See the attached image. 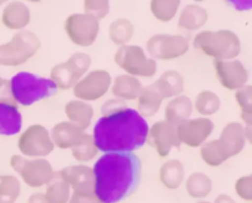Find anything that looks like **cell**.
Instances as JSON below:
<instances>
[{"label":"cell","mask_w":252,"mask_h":203,"mask_svg":"<svg viewBox=\"0 0 252 203\" xmlns=\"http://www.w3.org/2000/svg\"><path fill=\"white\" fill-rule=\"evenodd\" d=\"M94 192L101 203H120L137 191L142 162L134 153H107L95 163Z\"/></svg>","instance_id":"obj_1"},{"label":"cell","mask_w":252,"mask_h":203,"mask_svg":"<svg viewBox=\"0 0 252 203\" xmlns=\"http://www.w3.org/2000/svg\"><path fill=\"white\" fill-rule=\"evenodd\" d=\"M149 126L134 108H125L98 118L93 139L98 152L134 153L147 142Z\"/></svg>","instance_id":"obj_2"},{"label":"cell","mask_w":252,"mask_h":203,"mask_svg":"<svg viewBox=\"0 0 252 203\" xmlns=\"http://www.w3.org/2000/svg\"><path fill=\"white\" fill-rule=\"evenodd\" d=\"M193 46L216 61H231L241 52L238 34L229 30L199 32L194 37Z\"/></svg>","instance_id":"obj_3"},{"label":"cell","mask_w":252,"mask_h":203,"mask_svg":"<svg viewBox=\"0 0 252 203\" xmlns=\"http://www.w3.org/2000/svg\"><path fill=\"white\" fill-rule=\"evenodd\" d=\"M12 95L16 103L31 106L38 101L52 98L57 93V86L51 79L36 74L20 71L10 80Z\"/></svg>","instance_id":"obj_4"},{"label":"cell","mask_w":252,"mask_h":203,"mask_svg":"<svg viewBox=\"0 0 252 203\" xmlns=\"http://www.w3.org/2000/svg\"><path fill=\"white\" fill-rule=\"evenodd\" d=\"M41 48L38 36L31 31H20L7 43L0 44V64L17 67L26 63Z\"/></svg>","instance_id":"obj_5"},{"label":"cell","mask_w":252,"mask_h":203,"mask_svg":"<svg viewBox=\"0 0 252 203\" xmlns=\"http://www.w3.org/2000/svg\"><path fill=\"white\" fill-rule=\"evenodd\" d=\"M115 62L121 69L132 76L152 78L157 74V61L149 58L139 46H122L115 53Z\"/></svg>","instance_id":"obj_6"},{"label":"cell","mask_w":252,"mask_h":203,"mask_svg":"<svg viewBox=\"0 0 252 203\" xmlns=\"http://www.w3.org/2000/svg\"><path fill=\"white\" fill-rule=\"evenodd\" d=\"M10 165L26 182V185L33 189L47 185L54 175L51 163L42 158L26 159L21 155H12Z\"/></svg>","instance_id":"obj_7"},{"label":"cell","mask_w":252,"mask_h":203,"mask_svg":"<svg viewBox=\"0 0 252 203\" xmlns=\"http://www.w3.org/2000/svg\"><path fill=\"white\" fill-rule=\"evenodd\" d=\"M91 66L89 54L76 52L66 62L57 64L51 70V80L56 84L57 89L69 90L83 78Z\"/></svg>","instance_id":"obj_8"},{"label":"cell","mask_w":252,"mask_h":203,"mask_svg":"<svg viewBox=\"0 0 252 203\" xmlns=\"http://www.w3.org/2000/svg\"><path fill=\"white\" fill-rule=\"evenodd\" d=\"M189 41L182 34H155L147 42V51L153 59L171 61L186 54Z\"/></svg>","instance_id":"obj_9"},{"label":"cell","mask_w":252,"mask_h":203,"mask_svg":"<svg viewBox=\"0 0 252 203\" xmlns=\"http://www.w3.org/2000/svg\"><path fill=\"white\" fill-rule=\"evenodd\" d=\"M65 32L69 39L76 46L89 47L96 41L100 22L95 16L89 14H73L66 19Z\"/></svg>","instance_id":"obj_10"},{"label":"cell","mask_w":252,"mask_h":203,"mask_svg":"<svg viewBox=\"0 0 252 203\" xmlns=\"http://www.w3.org/2000/svg\"><path fill=\"white\" fill-rule=\"evenodd\" d=\"M54 144L46 127L32 125L19 138V150L26 157L42 158L51 154Z\"/></svg>","instance_id":"obj_11"},{"label":"cell","mask_w":252,"mask_h":203,"mask_svg":"<svg viewBox=\"0 0 252 203\" xmlns=\"http://www.w3.org/2000/svg\"><path fill=\"white\" fill-rule=\"evenodd\" d=\"M112 78L103 69H96L81 78L74 85L73 93L81 101H96L102 98L110 89Z\"/></svg>","instance_id":"obj_12"},{"label":"cell","mask_w":252,"mask_h":203,"mask_svg":"<svg viewBox=\"0 0 252 203\" xmlns=\"http://www.w3.org/2000/svg\"><path fill=\"white\" fill-rule=\"evenodd\" d=\"M214 130V123L209 118L201 117L187 120L176 127L177 137L180 143L191 148L201 147Z\"/></svg>","instance_id":"obj_13"},{"label":"cell","mask_w":252,"mask_h":203,"mask_svg":"<svg viewBox=\"0 0 252 203\" xmlns=\"http://www.w3.org/2000/svg\"><path fill=\"white\" fill-rule=\"evenodd\" d=\"M145 143L150 147H154L161 158L167 157L172 148H180L181 145L177 137L176 127L166 121H158L152 128H149Z\"/></svg>","instance_id":"obj_14"},{"label":"cell","mask_w":252,"mask_h":203,"mask_svg":"<svg viewBox=\"0 0 252 203\" xmlns=\"http://www.w3.org/2000/svg\"><path fill=\"white\" fill-rule=\"evenodd\" d=\"M214 68L218 80L228 90H239L249 80V70L240 61H216Z\"/></svg>","instance_id":"obj_15"},{"label":"cell","mask_w":252,"mask_h":203,"mask_svg":"<svg viewBox=\"0 0 252 203\" xmlns=\"http://www.w3.org/2000/svg\"><path fill=\"white\" fill-rule=\"evenodd\" d=\"M58 174L74 191L94 192V171L91 168L74 165L64 168Z\"/></svg>","instance_id":"obj_16"},{"label":"cell","mask_w":252,"mask_h":203,"mask_svg":"<svg viewBox=\"0 0 252 203\" xmlns=\"http://www.w3.org/2000/svg\"><path fill=\"white\" fill-rule=\"evenodd\" d=\"M49 135L54 145L61 149H71L81 139L84 131L70 122H59L52 128Z\"/></svg>","instance_id":"obj_17"},{"label":"cell","mask_w":252,"mask_h":203,"mask_svg":"<svg viewBox=\"0 0 252 203\" xmlns=\"http://www.w3.org/2000/svg\"><path fill=\"white\" fill-rule=\"evenodd\" d=\"M192 112H193V103L191 99L185 95H179L167 103L165 108V118H166L165 121L177 127L189 120Z\"/></svg>","instance_id":"obj_18"},{"label":"cell","mask_w":252,"mask_h":203,"mask_svg":"<svg viewBox=\"0 0 252 203\" xmlns=\"http://www.w3.org/2000/svg\"><path fill=\"white\" fill-rule=\"evenodd\" d=\"M224 147L228 150L229 155L235 157L241 150L244 149L246 143L245 138V128L239 122H230L223 128L220 133V137L218 138Z\"/></svg>","instance_id":"obj_19"},{"label":"cell","mask_w":252,"mask_h":203,"mask_svg":"<svg viewBox=\"0 0 252 203\" xmlns=\"http://www.w3.org/2000/svg\"><path fill=\"white\" fill-rule=\"evenodd\" d=\"M31 20V12L26 4L21 1H12L5 6L1 21L7 29L22 30Z\"/></svg>","instance_id":"obj_20"},{"label":"cell","mask_w":252,"mask_h":203,"mask_svg":"<svg viewBox=\"0 0 252 203\" xmlns=\"http://www.w3.org/2000/svg\"><path fill=\"white\" fill-rule=\"evenodd\" d=\"M65 115L69 122L75 125L81 130H86L91 125L94 117L93 106L81 100H71L65 105Z\"/></svg>","instance_id":"obj_21"},{"label":"cell","mask_w":252,"mask_h":203,"mask_svg":"<svg viewBox=\"0 0 252 203\" xmlns=\"http://www.w3.org/2000/svg\"><path fill=\"white\" fill-rule=\"evenodd\" d=\"M111 91L113 95L121 100L132 101L139 96L142 93L143 85L135 76L132 75H118L113 84H111Z\"/></svg>","instance_id":"obj_22"},{"label":"cell","mask_w":252,"mask_h":203,"mask_svg":"<svg viewBox=\"0 0 252 203\" xmlns=\"http://www.w3.org/2000/svg\"><path fill=\"white\" fill-rule=\"evenodd\" d=\"M153 85L162 98L170 99L181 95L185 88V80L177 70H167Z\"/></svg>","instance_id":"obj_23"},{"label":"cell","mask_w":252,"mask_h":203,"mask_svg":"<svg viewBox=\"0 0 252 203\" xmlns=\"http://www.w3.org/2000/svg\"><path fill=\"white\" fill-rule=\"evenodd\" d=\"M208 20V12L197 4H189L184 7L179 17L180 29L186 31H196L204 26Z\"/></svg>","instance_id":"obj_24"},{"label":"cell","mask_w":252,"mask_h":203,"mask_svg":"<svg viewBox=\"0 0 252 203\" xmlns=\"http://www.w3.org/2000/svg\"><path fill=\"white\" fill-rule=\"evenodd\" d=\"M22 128V116L16 106L0 103V135H17Z\"/></svg>","instance_id":"obj_25"},{"label":"cell","mask_w":252,"mask_h":203,"mask_svg":"<svg viewBox=\"0 0 252 203\" xmlns=\"http://www.w3.org/2000/svg\"><path fill=\"white\" fill-rule=\"evenodd\" d=\"M137 99V111L143 118L153 117V116L157 115L158 111L160 110L162 100H164V98L160 95V93L153 84L143 89L142 93L139 94Z\"/></svg>","instance_id":"obj_26"},{"label":"cell","mask_w":252,"mask_h":203,"mask_svg":"<svg viewBox=\"0 0 252 203\" xmlns=\"http://www.w3.org/2000/svg\"><path fill=\"white\" fill-rule=\"evenodd\" d=\"M185 179V168L180 160L172 159L160 168V181L169 190H176Z\"/></svg>","instance_id":"obj_27"},{"label":"cell","mask_w":252,"mask_h":203,"mask_svg":"<svg viewBox=\"0 0 252 203\" xmlns=\"http://www.w3.org/2000/svg\"><path fill=\"white\" fill-rule=\"evenodd\" d=\"M201 158L209 167H219L230 158L228 150L219 139H213L201 148Z\"/></svg>","instance_id":"obj_28"},{"label":"cell","mask_w":252,"mask_h":203,"mask_svg":"<svg viewBox=\"0 0 252 203\" xmlns=\"http://www.w3.org/2000/svg\"><path fill=\"white\" fill-rule=\"evenodd\" d=\"M46 191V199L48 203H68L70 199V186L59 176L58 172H54L53 177L48 182Z\"/></svg>","instance_id":"obj_29"},{"label":"cell","mask_w":252,"mask_h":203,"mask_svg":"<svg viewBox=\"0 0 252 203\" xmlns=\"http://www.w3.org/2000/svg\"><path fill=\"white\" fill-rule=\"evenodd\" d=\"M134 34V26L128 19H117L110 25L108 36L117 46H126L132 39Z\"/></svg>","instance_id":"obj_30"},{"label":"cell","mask_w":252,"mask_h":203,"mask_svg":"<svg viewBox=\"0 0 252 203\" xmlns=\"http://www.w3.org/2000/svg\"><path fill=\"white\" fill-rule=\"evenodd\" d=\"M213 187V182L207 175L202 172H194L187 179V194L193 199H204L208 196Z\"/></svg>","instance_id":"obj_31"},{"label":"cell","mask_w":252,"mask_h":203,"mask_svg":"<svg viewBox=\"0 0 252 203\" xmlns=\"http://www.w3.org/2000/svg\"><path fill=\"white\" fill-rule=\"evenodd\" d=\"M220 99L216 93L209 90L201 91L197 95L196 101H194V107L199 115L212 116L217 113L220 108Z\"/></svg>","instance_id":"obj_32"},{"label":"cell","mask_w":252,"mask_h":203,"mask_svg":"<svg viewBox=\"0 0 252 203\" xmlns=\"http://www.w3.org/2000/svg\"><path fill=\"white\" fill-rule=\"evenodd\" d=\"M180 4L179 0H153L150 1V10L158 20L167 22L176 16Z\"/></svg>","instance_id":"obj_33"},{"label":"cell","mask_w":252,"mask_h":203,"mask_svg":"<svg viewBox=\"0 0 252 203\" xmlns=\"http://www.w3.org/2000/svg\"><path fill=\"white\" fill-rule=\"evenodd\" d=\"M21 192L20 181L12 175H0V203H15Z\"/></svg>","instance_id":"obj_34"},{"label":"cell","mask_w":252,"mask_h":203,"mask_svg":"<svg viewBox=\"0 0 252 203\" xmlns=\"http://www.w3.org/2000/svg\"><path fill=\"white\" fill-rule=\"evenodd\" d=\"M98 150L96 148L95 143H94L93 135H83L81 139L76 145L71 148V154H73L74 159L78 162L86 163L93 160L94 158L97 155Z\"/></svg>","instance_id":"obj_35"},{"label":"cell","mask_w":252,"mask_h":203,"mask_svg":"<svg viewBox=\"0 0 252 203\" xmlns=\"http://www.w3.org/2000/svg\"><path fill=\"white\" fill-rule=\"evenodd\" d=\"M84 10L85 14L93 15L100 21L107 16L110 11V2L107 0H86L84 1Z\"/></svg>","instance_id":"obj_36"},{"label":"cell","mask_w":252,"mask_h":203,"mask_svg":"<svg viewBox=\"0 0 252 203\" xmlns=\"http://www.w3.org/2000/svg\"><path fill=\"white\" fill-rule=\"evenodd\" d=\"M252 88L251 85H245L244 88L236 90V101L241 108V113L244 115H252V103H251Z\"/></svg>","instance_id":"obj_37"},{"label":"cell","mask_w":252,"mask_h":203,"mask_svg":"<svg viewBox=\"0 0 252 203\" xmlns=\"http://www.w3.org/2000/svg\"><path fill=\"white\" fill-rule=\"evenodd\" d=\"M236 194L240 199L245 200V201L251 202L252 201V176L248 175V176H243L236 181L235 185Z\"/></svg>","instance_id":"obj_38"},{"label":"cell","mask_w":252,"mask_h":203,"mask_svg":"<svg viewBox=\"0 0 252 203\" xmlns=\"http://www.w3.org/2000/svg\"><path fill=\"white\" fill-rule=\"evenodd\" d=\"M127 108V105H126L125 100H121V99H111V100H107L101 107V113L102 116L111 115V113L118 112L121 110H125Z\"/></svg>","instance_id":"obj_39"},{"label":"cell","mask_w":252,"mask_h":203,"mask_svg":"<svg viewBox=\"0 0 252 203\" xmlns=\"http://www.w3.org/2000/svg\"><path fill=\"white\" fill-rule=\"evenodd\" d=\"M69 203H101L95 192L74 191L69 199Z\"/></svg>","instance_id":"obj_40"},{"label":"cell","mask_w":252,"mask_h":203,"mask_svg":"<svg viewBox=\"0 0 252 203\" xmlns=\"http://www.w3.org/2000/svg\"><path fill=\"white\" fill-rule=\"evenodd\" d=\"M0 103L16 106V101H15L14 95H12L10 80H6V79H4L1 85H0Z\"/></svg>","instance_id":"obj_41"},{"label":"cell","mask_w":252,"mask_h":203,"mask_svg":"<svg viewBox=\"0 0 252 203\" xmlns=\"http://www.w3.org/2000/svg\"><path fill=\"white\" fill-rule=\"evenodd\" d=\"M27 203H48V201L43 194H33L30 196Z\"/></svg>","instance_id":"obj_42"},{"label":"cell","mask_w":252,"mask_h":203,"mask_svg":"<svg viewBox=\"0 0 252 203\" xmlns=\"http://www.w3.org/2000/svg\"><path fill=\"white\" fill-rule=\"evenodd\" d=\"M214 203H236V202L234 201L230 196H228V195H220V196L217 197L216 202Z\"/></svg>","instance_id":"obj_43"},{"label":"cell","mask_w":252,"mask_h":203,"mask_svg":"<svg viewBox=\"0 0 252 203\" xmlns=\"http://www.w3.org/2000/svg\"><path fill=\"white\" fill-rule=\"evenodd\" d=\"M2 80H4V79L1 78V76H0V85H1V83H2Z\"/></svg>","instance_id":"obj_44"},{"label":"cell","mask_w":252,"mask_h":203,"mask_svg":"<svg viewBox=\"0 0 252 203\" xmlns=\"http://www.w3.org/2000/svg\"><path fill=\"white\" fill-rule=\"evenodd\" d=\"M197 203H211V202H197Z\"/></svg>","instance_id":"obj_45"}]
</instances>
